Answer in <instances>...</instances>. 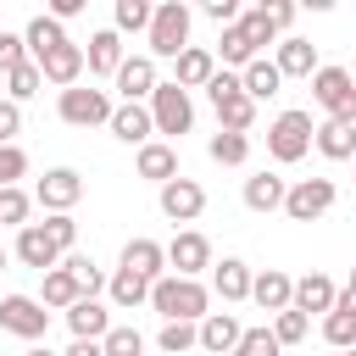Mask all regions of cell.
<instances>
[{
  "mask_svg": "<svg viewBox=\"0 0 356 356\" xmlns=\"http://www.w3.org/2000/svg\"><path fill=\"white\" fill-rule=\"evenodd\" d=\"M150 306L167 317V323H206L211 312V295H206V284L200 278H178V273H167V278H156L150 284Z\"/></svg>",
  "mask_w": 356,
  "mask_h": 356,
  "instance_id": "6da1fadb",
  "label": "cell"
},
{
  "mask_svg": "<svg viewBox=\"0 0 356 356\" xmlns=\"http://www.w3.org/2000/svg\"><path fill=\"white\" fill-rule=\"evenodd\" d=\"M189 6L184 0H161L150 17V61H178L189 50Z\"/></svg>",
  "mask_w": 356,
  "mask_h": 356,
  "instance_id": "7a4b0ae2",
  "label": "cell"
},
{
  "mask_svg": "<svg viewBox=\"0 0 356 356\" xmlns=\"http://www.w3.org/2000/svg\"><path fill=\"white\" fill-rule=\"evenodd\" d=\"M206 95H211V106H217V122L228 128V134H250V122H256V100L245 95V83H239V72H217L211 83H206Z\"/></svg>",
  "mask_w": 356,
  "mask_h": 356,
  "instance_id": "3957f363",
  "label": "cell"
},
{
  "mask_svg": "<svg viewBox=\"0 0 356 356\" xmlns=\"http://www.w3.org/2000/svg\"><path fill=\"white\" fill-rule=\"evenodd\" d=\"M312 139H317V128H312V111H278L273 122H267V156L273 161H300L306 150H312Z\"/></svg>",
  "mask_w": 356,
  "mask_h": 356,
  "instance_id": "277c9868",
  "label": "cell"
},
{
  "mask_svg": "<svg viewBox=\"0 0 356 356\" xmlns=\"http://www.w3.org/2000/svg\"><path fill=\"white\" fill-rule=\"evenodd\" d=\"M312 100L334 117V122H350L356 128V78L345 67H317L312 72Z\"/></svg>",
  "mask_w": 356,
  "mask_h": 356,
  "instance_id": "5b68a950",
  "label": "cell"
},
{
  "mask_svg": "<svg viewBox=\"0 0 356 356\" xmlns=\"http://www.w3.org/2000/svg\"><path fill=\"white\" fill-rule=\"evenodd\" d=\"M150 122H156V134H189V128H195L189 89H178V83H156V95H150Z\"/></svg>",
  "mask_w": 356,
  "mask_h": 356,
  "instance_id": "8992f818",
  "label": "cell"
},
{
  "mask_svg": "<svg viewBox=\"0 0 356 356\" xmlns=\"http://www.w3.org/2000/svg\"><path fill=\"white\" fill-rule=\"evenodd\" d=\"M0 328L17 334V339H44V328H50V306L33 300V295H6V300H0Z\"/></svg>",
  "mask_w": 356,
  "mask_h": 356,
  "instance_id": "52a82bcc",
  "label": "cell"
},
{
  "mask_svg": "<svg viewBox=\"0 0 356 356\" xmlns=\"http://www.w3.org/2000/svg\"><path fill=\"white\" fill-rule=\"evenodd\" d=\"M328 206H334V178H300L284 195V217L289 222H317Z\"/></svg>",
  "mask_w": 356,
  "mask_h": 356,
  "instance_id": "ba28073f",
  "label": "cell"
},
{
  "mask_svg": "<svg viewBox=\"0 0 356 356\" xmlns=\"http://www.w3.org/2000/svg\"><path fill=\"white\" fill-rule=\"evenodd\" d=\"M56 111H61V122H72V128H95V122H111L117 106L106 100V89H61Z\"/></svg>",
  "mask_w": 356,
  "mask_h": 356,
  "instance_id": "9c48e42d",
  "label": "cell"
},
{
  "mask_svg": "<svg viewBox=\"0 0 356 356\" xmlns=\"http://www.w3.org/2000/svg\"><path fill=\"white\" fill-rule=\"evenodd\" d=\"M33 200H39L50 217H56V211H72V206L83 200V178H78L72 167H50V172L33 184Z\"/></svg>",
  "mask_w": 356,
  "mask_h": 356,
  "instance_id": "30bf717a",
  "label": "cell"
},
{
  "mask_svg": "<svg viewBox=\"0 0 356 356\" xmlns=\"http://www.w3.org/2000/svg\"><path fill=\"white\" fill-rule=\"evenodd\" d=\"M17 261H22V267H39V273H56V267H61V245L44 234V222L17 228Z\"/></svg>",
  "mask_w": 356,
  "mask_h": 356,
  "instance_id": "8fae6325",
  "label": "cell"
},
{
  "mask_svg": "<svg viewBox=\"0 0 356 356\" xmlns=\"http://www.w3.org/2000/svg\"><path fill=\"white\" fill-rule=\"evenodd\" d=\"M167 267H172L178 278H195L200 267H211V239H206V234H195V228L172 234V245H167Z\"/></svg>",
  "mask_w": 356,
  "mask_h": 356,
  "instance_id": "7c38bea8",
  "label": "cell"
},
{
  "mask_svg": "<svg viewBox=\"0 0 356 356\" xmlns=\"http://www.w3.org/2000/svg\"><path fill=\"white\" fill-rule=\"evenodd\" d=\"M161 211L172 217V222H195L200 211H206V189L195 184V178H172V184H161Z\"/></svg>",
  "mask_w": 356,
  "mask_h": 356,
  "instance_id": "4fadbf2b",
  "label": "cell"
},
{
  "mask_svg": "<svg viewBox=\"0 0 356 356\" xmlns=\"http://www.w3.org/2000/svg\"><path fill=\"white\" fill-rule=\"evenodd\" d=\"M83 61H89V72H100V78H117L122 72V33L117 28H100V33H89V44H83Z\"/></svg>",
  "mask_w": 356,
  "mask_h": 356,
  "instance_id": "5bb4252c",
  "label": "cell"
},
{
  "mask_svg": "<svg viewBox=\"0 0 356 356\" xmlns=\"http://www.w3.org/2000/svg\"><path fill=\"white\" fill-rule=\"evenodd\" d=\"M156 61L150 56H128L122 61V72H117V89H122V106H139V100H150L156 95Z\"/></svg>",
  "mask_w": 356,
  "mask_h": 356,
  "instance_id": "9a60e30c",
  "label": "cell"
},
{
  "mask_svg": "<svg viewBox=\"0 0 356 356\" xmlns=\"http://www.w3.org/2000/svg\"><path fill=\"white\" fill-rule=\"evenodd\" d=\"M250 300L261 306V312H289L295 306V278L289 273H278V267H267V273H256V284H250Z\"/></svg>",
  "mask_w": 356,
  "mask_h": 356,
  "instance_id": "2e32d148",
  "label": "cell"
},
{
  "mask_svg": "<svg viewBox=\"0 0 356 356\" xmlns=\"http://www.w3.org/2000/svg\"><path fill=\"white\" fill-rule=\"evenodd\" d=\"M122 267L156 284V278H167V245H156V239H128V245H122Z\"/></svg>",
  "mask_w": 356,
  "mask_h": 356,
  "instance_id": "e0dca14e",
  "label": "cell"
},
{
  "mask_svg": "<svg viewBox=\"0 0 356 356\" xmlns=\"http://www.w3.org/2000/svg\"><path fill=\"white\" fill-rule=\"evenodd\" d=\"M334 300H339V289H334V278L328 273H306V278H295V312H334Z\"/></svg>",
  "mask_w": 356,
  "mask_h": 356,
  "instance_id": "ac0fdd59",
  "label": "cell"
},
{
  "mask_svg": "<svg viewBox=\"0 0 356 356\" xmlns=\"http://www.w3.org/2000/svg\"><path fill=\"white\" fill-rule=\"evenodd\" d=\"M67 328H72V339H106L117 323H111V312H106L95 295H83V300L67 312Z\"/></svg>",
  "mask_w": 356,
  "mask_h": 356,
  "instance_id": "d6986e66",
  "label": "cell"
},
{
  "mask_svg": "<svg viewBox=\"0 0 356 356\" xmlns=\"http://www.w3.org/2000/svg\"><path fill=\"white\" fill-rule=\"evenodd\" d=\"M239 339H245V328H239V317H228V312H211V317L200 323V350H211V356H234Z\"/></svg>",
  "mask_w": 356,
  "mask_h": 356,
  "instance_id": "ffe728a7",
  "label": "cell"
},
{
  "mask_svg": "<svg viewBox=\"0 0 356 356\" xmlns=\"http://www.w3.org/2000/svg\"><path fill=\"white\" fill-rule=\"evenodd\" d=\"M83 67H89V61H83V44H72V39L39 61V72H44L50 83H61V89H78V72H83Z\"/></svg>",
  "mask_w": 356,
  "mask_h": 356,
  "instance_id": "44dd1931",
  "label": "cell"
},
{
  "mask_svg": "<svg viewBox=\"0 0 356 356\" xmlns=\"http://www.w3.org/2000/svg\"><path fill=\"white\" fill-rule=\"evenodd\" d=\"M172 67H178V78H172L178 89H206V83L217 78V56H211V50H200V44H189Z\"/></svg>",
  "mask_w": 356,
  "mask_h": 356,
  "instance_id": "7402d4cb",
  "label": "cell"
},
{
  "mask_svg": "<svg viewBox=\"0 0 356 356\" xmlns=\"http://www.w3.org/2000/svg\"><path fill=\"white\" fill-rule=\"evenodd\" d=\"M111 134L122 139V145H150V134H156V122H150V106H117L111 111Z\"/></svg>",
  "mask_w": 356,
  "mask_h": 356,
  "instance_id": "603a6c76",
  "label": "cell"
},
{
  "mask_svg": "<svg viewBox=\"0 0 356 356\" xmlns=\"http://www.w3.org/2000/svg\"><path fill=\"white\" fill-rule=\"evenodd\" d=\"M22 44H28V56H33V61H44L50 50H61V44H67V33H61V22H56L50 11H39V17L22 28Z\"/></svg>",
  "mask_w": 356,
  "mask_h": 356,
  "instance_id": "cb8c5ba5",
  "label": "cell"
},
{
  "mask_svg": "<svg viewBox=\"0 0 356 356\" xmlns=\"http://www.w3.org/2000/svg\"><path fill=\"white\" fill-rule=\"evenodd\" d=\"M139 178H150V184H172V178H178V150H172L167 139H150V145L139 150Z\"/></svg>",
  "mask_w": 356,
  "mask_h": 356,
  "instance_id": "d4e9b609",
  "label": "cell"
},
{
  "mask_svg": "<svg viewBox=\"0 0 356 356\" xmlns=\"http://www.w3.org/2000/svg\"><path fill=\"white\" fill-rule=\"evenodd\" d=\"M284 195H289V184H284L278 172L245 178V206H250V211H284Z\"/></svg>",
  "mask_w": 356,
  "mask_h": 356,
  "instance_id": "484cf974",
  "label": "cell"
},
{
  "mask_svg": "<svg viewBox=\"0 0 356 356\" xmlns=\"http://www.w3.org/2000/svg\"><path fill=\"white\" fill-rule=\"evenodd\" d=\"M211 284H217V295H222V300H250L256 273H250L239 256H222V267H211Z\"/></svg>",
  "mask_w": 356,
  "mask_h": 356,
  "instance_id": "4316f807",
  "label": "cell"
},
{
  "mask_svg": "<svg viewBox=\"0 0 356 356\" xmlns=\"http://www.w3.org/2000/svg\"><path fill=\"white\" fill-rule=\"evenodd\" d=\"M312 145H317L328 161H356V128H350V122H334V117L317 122V139H312Z\"/></svg>",
  "mask_w": 356,
  "mask_h": 356,
  "instance_id": "83f0119b",
  "label": "cell"
},
{
  "mask_svg": "<svg viewBox=\"0 0 356 356\" xmlns=\"http://www.w3.org/2000/svg\"><path fill=\"white\" fill-rule=\"evenodd\" d=\"M39 300H44L50 312H72V306L83 300V284H78L67 267H56V273H44V289H39Z\"/></svg>",
  "mask_w": 356,
  "mask_h": 356,
  "instance_id": "f1b7e54d",
  "label": "cell"
},
{
  "mask_svg": "<svg viewBox=\"0 0 356 356\" xmlns=\"http://www.w3.org/2000/svg\"><path fill=\"white\" fill-rule=\"evenodd\" d=\"M278 72L284 78H312L317 72V44L312 39H284L278 44Z\"/></svg>",
  "mask_w": 356,
  "mask_h": 356,
  "instance_id": "f546056e",
  "label": "cell"
},
{
  "mask_svg": "<svg viewBox=\"0 0 356 356\" xmlns=\"http://www.w3.org/2000/svg\"><path fill=\"white\" fill-rule=\"evenodd\" d=\"M239 83H245L250 100H273V95L284 89V72H278V61H261V56H256V61L239 72Z\"/></svg>",
  "mask_w": 356,
  "mask_h": 356,
  "instance_id": "4dcf8cb0",
  "label": "cell"
},
{
  "mask_svg": "<svg viewBox=\"0 0 356 356\" xmlns=\"http://www.w3.org/2000/svg\"><path fill=\"white\" fill-rule=\"evenodd\" d=\"M106 289H111V300H117L122 312H134V306H145V300H150V278H139V273H128V267H117Z\"/></svg>",
  "mask_w": 356,
  "mask_h": 356,
  "instance_id": "1f68e13d",
  "label": "cell"
},
{
  "mask_svg": "<svg viewBox=\"0 0 356 356\" xmlns=\"http://www.w3.org/2000/svg\"><path fill=\"white\" fill-rule=\"evenodd\" d=\"M150 17H156V6L150 0H117V11H111V28L117 33H150Z\"/></svg>",
  "mask_w": 356,
  "mask_h": 356,
  "instance_id": "d6a6232c",
  "label": "cell"
},
{
  "mask_svg": "<svg viewBox=\"0 0 356 356\" xmlns=\"http://www.w3.org/2000/svg\"><path fill=\"white\" fill-rule=\"evenodd\" d=\"M217 56H222L228 67H239V72H245V67L256 61V44H250V33L234 22V28H222V44H217Z\"/></svg>",
  "mask_w": 356,
  "mask_h": 356,
  "instance_id": "836d02e7",
  "label": "cell"
},
{
  "mask_svg": "<svg viewBox=\"0 0 356 356\" xmlns=\"http://www.w3.org/2000/svg\"><path fill=\"white\" fill-rule=\"evenodd\" d=\"M206 150H211V161H217V167H239V161L250 156V139H245V134H228V128H217Z\"/></svg>",
  "mask_w": 356,
  "mask_h": 356,
  "instance_id": "e575fe53",
  "label": "cell"
},
{
  "mask_svg": "<svg viewBox=\"0 0 356 356\" xmlns=\"http://www.w3.org/2000/svg\"><path fill=\"white\" fill-rule=\"evenodd\" d=\"M156 345H161L167 356H184V350H195V345H200V323H161Z\"/></svg>",
  "mask_w": 356,
  "mask_h": 356,
  "instance_id": "d590c367",
  "label": "cell"
},
{
  "mask_svg": "<svg viewBox=\"0 0 356 356\" xmlns=\"http://www.w3.org/2000/svg\"><path fill=\"white\" fill-rule=\"evenodd\" d=\"M39 83H44V72H39V61H22L17 72H6V100H28V95H39Z\"/></svg>",
  "mask_w": 356,
  "mask_h": 356,
  "instance_id": "8d00e7d4",
  "label": "cell"
},
{
  "mask_svg": "<svg viewBox=\"0 0 356 356\" xmlns=\"http://www.w3.org/2000/svg\"><path fill=\"white\" fill-rule=\"evenodd\" d=\"M323 339H328L334 350H350V345H356V312H339V306H334V312L323 317Z\"/></svg>",
  "mask_w": 356,
  "mask_h": 356,
  "instance_id": "74e56055",
  "label": "cell"
},
{
  "mask_svg": "<svg viewBox=\"0 0 356 356\" xmlns=\"http://www.w3.org/2000/svg\"><path fill=\"white\" fill-rule=\"evenodd\" d=\"M273 334H278V345H300V339L312 334V317L289 306V312H278V317H273Z\"/></svg>",
  "mask_w": 356,
  "mask_h": 356,
  "instance_id": "f35d334b",
  "label": "cell"
},
{
  "mask_svg": "<svg viewBox=\"0 0 356 356\" xmlns=\"http://www.w3.org/2000/svg\"><path fill=\"white\" fill-rule=\"evenodd\" d=\"M28 211H33V200L22 189H0V228H28Z\"/></svg>",
  "mask_w": 356,
  "mask_h": 356,
  "instance_id": "ab89813d",
  "label": "cell"
},
{
  "mask_svg": "<svg viewBox=\"0 0 356 356\" xmlns=\"http://www.w3.org/2000/svg\"><path fill=\"white\" fill-rule=\"evenodd\" d=\"M61 267H67V273H72V278L83 284V295H95L100 284H111V278H106V273L95 267V256H61Z\"/></svg>",
  "mask_w": 356,
  "mask_h": 356,
  "instance_id": "60d3db41",
  "label": "cell"
},
{
  "mask_svg": "<svg viewBox=\"0 0 356 356\" xmlns=\"http://www.w3.org/2000/svg\"><path fill=\"white\" fill-rule=\"evenodd\" d=\"M239 28L250 33V44H256V50H261V44H273V33H278V28H273V17H267V6H250V11L239 17Z\"/></svg>",
  "mask_w": 356,
  "mask_h": 356,
  "instance_id": "b9f144b4",
  "label": "cell"
},
{
  "mask_svg": "<svg viewBox=\"0 0 356 356\" xmlns=\"http://www.w3.org/2000/svg\"><path fill=\"white\" fill-rule=\"evenodd\" d=\"M100 350H106V356H139V350H145V334H139V328H111V334L100 339Z\"/></svg>",
  "mask_w": 356,
  "mask_h": 356,
  "instance_id": "7bdbcfd3",
  "label": "cell"
},
{
  "mask_svg": "<svg viewBox=\"0 0 356 356\" xmlns=\"http://www.w3.org/2000/svg\"><path fill=\"white\" fill-rule=\"evenodd\" d=\"M284 345H278V334L273 328H245V339H239V356H278Z\"/></svg>",
  "mask_w": 356,
  "mask_h": 356,
  "instance_id": "ee69618b",
  "label": "cell"
},
{
  "mask_svg": "<svg viewBox=\"0 0 356 356\" xmlns=\"http://www.w3.org/2000/svg\"><path fill=\"white\" fill-rule=\"evenodd\" d=\"M28 172V156L22 145H0V189H17V178Z\"/></svg>",
  "mask_w": 356,
  "mask_h": 356,
  "instance_id": "f6af8a7d",
  "label": "cell"
},
{
  "mask_svg": "<svg viewBox=\"0 0 356 356\" xmlns=\"http://www.w3.org/2000/svg\"><path fill=\"white\" fill-rule=\"evenodd\" d=\"M44 234L61 245V256H72V239H78V222H72V211H56V217H44Z\"/></svg>",
  "mask_w": 356,
  "mask_h": 356,
  "instance_id": "bcb514c9",
  "label": "cell"
},
{
  "mask_svg": "<svg viewBox=\"0 0 356 356\" xmlns=\"http://www.w3.org/2000/svg\"><path fill=\"white\" fill-rule=\"evenodd\" d=\"M22 61H33L28 44H22V33H6V28H0V72H17Z\"/></svg>",
  "mask_w": 356,
  "mask_h": 356,
  "instance_id": "7dc6e473",
  "label": "cell"
},
{
  "mask_svg": "<svg viewBox=\"0 0 356 356\" xmlns=\"http://www.w3.org/2000/svg\"><path fill=\"white\" fill-rule=\"evenodd\" d=\"M17 128H22V106L0 100V145H17Z\"/></svg>",
  "mask_w": 356,
  "mask_h": 356,
  "instance_id": "c3c4849f",
  "label": "cell"
},
{
  "mask_svg": "<svg viewBox=\"0 0 356 356\" xmlns=\"http://www.w3.org/2000/svg\"><path fill=\"white\" fill-rule=\"evenodd\" d=\"M200 11H206L211 22H222V28H234V22H239V6H234V0H206Z\"/></svg>",
  "mask_w": 356,
  "mask_h": 356,
  "instance_id": "681fc988",
  "label": "cell"
},
{
  "mask_svg": "<svg viewBox=\"0 0 356 356\" xmlns=\"http://www.w3.org/2000/svg\"><path fill=\"white\" fill-rule=\"evenodd\" d=\"M78 11H83V0H50V17H56V22H72Z\"/></svg>",
  "mask_w": 356,
  "mask_h": 356,
  "instance_id": "f907efd6",
  "label": "cell"
},
{
  "mask_svg": "<svg viewBox=\"0 0 356 356\" xmlns=\"http://www.w3.org/2000/svg\"><path fill=\"white\" fill-rule=\"evenodd\" d=\"M267 17H273V28H289V22H295V6H289V0H273Z\"/></svg>",
  "mask_w": 356,
  "mask_h": 356,
  "instance_id": "816d5d0a",
  "label": "cell"
},
{
  "mask_svg": "<svg viewBox=\"0 0 356 356\" xmlns=\"http://www.w3.org/2000/svg\"><path fill=\"white\" fill-rule=\"evenodd\" d=\"M61 356H106V350H100V339H72Z\"/></svg>",
  "mask_w": 356,
  "mask_h": 356,
  "instance_id": "f5cc1de1",
  "label": "cell"
},
{
  "mask_svg": "<svg viewBox=\"0 0 356 356\" xmlns=\"http://www.w3.org/2000/svg\"><path fill=\"white\" fill-rule=\"evenodd\" d=\"M22 356H56V350H44V345H28V350H22Z\"/></svg>",
  "mask_w": 356,
  "mask_h": 356,
  "instance_id": "db71d44e",
  "label": "cell"
},
{
  "mask_svg": "<svg viewBox=\"0 0 356 356\" xmlns=\"http://www.w3.org/2000/svg\"><path fill=\"white\" fill-rule=\"evenodd\" d=\"M6 261H11V250H6V245H0V273H6Z\"/></svg>",
  "mask_w": 356,
  "mask_h": 356,
  "instance_id": "11a10c76",
  "label": "cell"
},
{
  "mask_svg": "<svg viewBox=\"0 0 356 356\" xmlns=\"http://www.w3.org/2000/svg\"><path fill=\"white\" fill-rule=\"evenodd\" d=\"M345 289H356V267H350V284H345Z\"/></svg>",
  "mask_w": 356,
  "mask_h": 356,
  "instance_id": "9f6ffc18",
  "label": "cell"
},
{
  "mask_svg": "<svg viewBox=\"0 0 356 356\" xmlns=\"http://www.w3.org/2000/svg\"><path fill=\"white\" fill-rule=\"evenodd\" d=\"M339 356H356V345H350V350H339Z\"/></svg>",
  "mask_w": 356,
  "mask_h": 356,
  "instance_id": "6f0895ef",
  "label": "cell"
},
{
  "mask_svg": "<svg viewBox=\"0 0 356 356\" xmlns=\"http://www.w3.org/2000/svg\"><path fill=\"white\" fill-rule=\"evenodd\" d=\"M234 356H239V350H234Z\"/></svg>",
  "mask_w": 356,
  "mask_h": 356,
  "instance_id": "680465c9",
  "label": "cell"
}]
</instances>
